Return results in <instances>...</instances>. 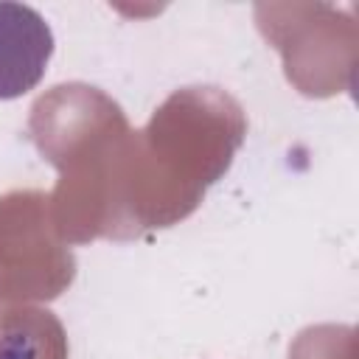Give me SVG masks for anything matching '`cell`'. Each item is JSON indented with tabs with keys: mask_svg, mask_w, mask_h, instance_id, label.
Wrapping results in <instances>:
<instances>
[{
	"mask_svg": "<svg viewBox=\"0 0 359 359\" xmlns=\"http://www.w3.org/2000/svg\"><path fill=\"white\" fill-rule=\"evenodd\" d=\"M53 31L25 3H0V101L28 95L48 73Z\"/></svg>",
	"mask_w": 359,
	"mask_h": 359,
	"instance_id": "cell-1",
	"label": "cell"
}]
</instances>
